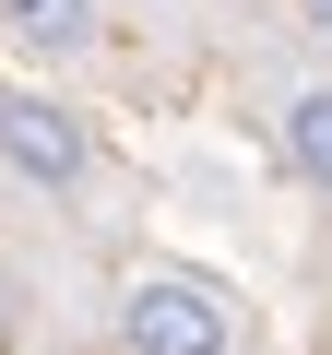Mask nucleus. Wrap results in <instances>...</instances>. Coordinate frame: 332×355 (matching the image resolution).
<instances>
[{
  "label": "nucleus",
  "mask_w": 332,
  "mask_h": 355,
  "mask_svg": "<svg viewBox=\"0 0 332 355\" xmlns=\"http://www.w3.org/2000/svg\"><path fill=\"white\" fill-rule=\"evenodd\" d=\"M119 343L131 355H226L238 343V308L202 272H131L119 284Z\"/></svg>",
  "instance_id": "f257e3e1"
},
{
  "label": "nucleus",
  "mask_w": 332,
  "mask_h": 355,
  "mask_svg": "<svg viewBox=\"0 0 332 355\" xmlns=\"http://www.w3.org/2000/svg\"><path fill=\"white\" fill-rule=\"evenodd\" d=\"M0 166L36 178V190H72V178L95 166V130H83L60 95H0Z\"/></svg>",
  "instance_id": "f03ea898"
},
{
  "label": "nucleus",
  "mask_w": 332,
  "mask_h": 355,
  "mask_svg": "<svg viewBox=\"0 0 332 355\" xmlns=\"http://www.w3.org/2000/svg\"><path fill=\"white\" fill-rule=\"evenodd\" d=\"M0 36L24 60H83L95 48V0H0Z\"/></svg>",
  "instance_id": "7ed1b4c3"
},
{
  "label": "nucleus",
  "mask_w": 332,
  "mask_h": 355,
  "mask_svg": "<svg viewBox=\"0 0 332 355\" xmlns=\"http://www.w3.org/2000/svg\"><path fill=\"white\" fill-rule=\"evenodd\" d=\"M285 166L332 202V83H297V95H285Z\"/></svg>",
  "instance_id": "20e7f679"
},
{
  "label": "nucleus",
  "mask_w": 332,
  "mask_h": 355,
  "mask_svg": "<svg viewBox=\"0 0 332 355\" xmlns=\"http://www.w3.org/2000/svg\"><path fill=\"white\" fill-rule=\"evenodd\" d=\"M308 24H332V0H308Z\"/></svg>",
  "instance_id": "39448f33"
}]
</instances>
